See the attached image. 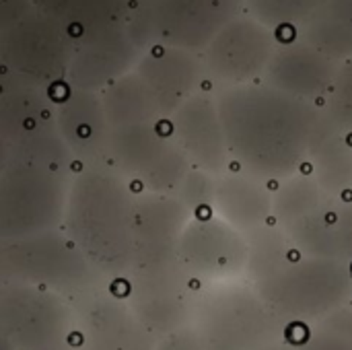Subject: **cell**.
<instances>
[{"label":"cell","instance_id":"836d02e7","mask_svg":"<svg viewBox=\"0 0 352 350\" xmlns=\"http://www.w3.org/2000/svg\"><path fill=\"white\" fill-rule=\"evenodd\" d=\"M33 0H0V27L6 29L33 10Z\"/></svg>","mask_w":352,"mask_h":350},{"label":"cell","instance_id":"5bb4252c","mask_svg":"<svg viewBox=\"0 0 352 350\" xmlns=\"http://www.w3.org/2000/svg\"><path fill=\"white\" fill-rule=\"evenodd\" d=\"M278 43L270 27L256 17L239 14L202 52L206 74L221 87L248 85L262 78Z\"/></svg>","mask_w":352,"mask_h":350},{"label":"cell","instance_id":"6da1fadb","mask_svg":"<svg viewBox=\"0 0 352 350\" xmlns=\"http://www.w3.org/2000/svg\"><path fill=\"white\" fill-rule=\"evenodd\" d=\"M227 146L243 171L270 182L295 175L309 157L324 109L266 83L221 87Z\"/></svg>","mask_w":352,"mask_h":350},{"label":"cell","instance_id":"7a4b0ae2","mask_svg":"<svg viewBox=\"0 0 352 350\" xmlns=\"http://www.w3.org/2000/svg\"><path fill=\"white\" fill-rule=\"evenodd\" d=\"M134 202L109 163L82 165L70 179L64 233L109 283H126L134 262Z\"/></svg>","mask_w":352,"mask_h":350},{"label":"cell","instance_id":"e0dca14e","mask_svg":"<svg viewBox=\"0 0 352 350\" xmlns=\"http://www.w3.org/2000/svg\"><path fill=\"white\" fill-rule=\"evenodd\" d=\"M134 70L151 89L163 118H171L194 97L206 74L202 54L171 45L146 47Z\"/></svg>","mask_w":352,"mask_h":350},{"label":"cell","instance_id":"ba28073f","mask_svg":"<svg viewBox=\"0 0 352 350\" xmlns=\"http://www.w3.org/2000/svg\"><path fill=\"white\" fill-rule=\"evenodd\" d=\"M2 344L12 350H72L78 344L76 314L60 293L2 281Z\"/></svg>","mask_w":352,"mask_h":350},{"label":"cell","instance_id":"e575fe53","mask_svg":"<svg viewBox=\"0 0 352 350\" xmlns=\"http://www.w3.org/2000/svg\"><path fill=\"white\" fill-rule=\"evenodd\" d=\"M260 350H297V347L293 342H289V340H283V342H274V344L264 347V349Z\"/></svg>","mask_w":352,"mask_h":350},{"label":"cell","instance_id":"7402d4cb","mask_svg":"<svg viewBox=\"0 0 352 350\" xmlns=\"http://www.w3.org/2000/svg\"><path fill=\"white\" fill-rule=\"evenodd\" d=\"M285 233L305 256L352 266V198L326 196L305 217L289 225Z\"/></svg>","mask_w":352,"mask_h":350},{"label":"cell","instance_id":"484cf974","mask_svg":"<svg viewBox=\"0 0 352 350\" xmlns=\"http://www.w3.org/2000/svg\"><path fill=\"white\" fill-rule=\"evenodd\" d=\"M111 128L151 124L163 118L157 99L136 70H130L99 91Z\"/></svg>","mask_w":352,"mask_h":350},{"label":"cell","instance_id":"4fadbf2b","mask_svg":"<svg viewBox=\"0 0 352 350\" xmlns=\"http://www.w3.org/2000/svg\"><path fill=\"white\" fill-rule=\"evenodd\" d=\"M177 254L186 272L200 287L248 274V239L223 219H192L182 233Z\"/></svg>","mask_w":352,"mask_h":350},{"label":"cell","instance_id":"7c38bea8","mask_svg":"<svg viewBox=\"0 0 352 350\" xmlns=\"http://www.w3.org/2000/svg\"><path fill=\"white\" fill-rule=\"evenodd\" d=\"M76 314L78 350H153L157 336L132 309L126 289L105 283L70 301Z\"/></svg>","mask_w":352,"mask_h":350},{"label":"cell","instance_id":"4dcf8cb0","mask_svg":"<svg viewBox=\"0 0 352 350\" xmlns=\"http://www.w3.org/2000/svg\"><path fill=\"white\" fill-rule=\"evenodd\" d=\"M322 109L336 126L352 132V56L340 62L332 91Z\"/></svg>","mask_w":352,"mask_h":350},{"label":"cell","instance_id":"9a60e30c","mask_svg":"<svg viewBox=\"0 0 352 350\" xmlns=\"http://www.w3.org/2000/svg\"><path fill=\"white\" fill-rule=\"evenodd\" d=\"M142 52L128 21L78 33L72 43L66 87L99 93L122 74L134 70Z\"/></svg>","mask_w":352,"mask_h":350},{"label":"cell","instance_id":"d6986e66","mask_svg":"<svg viewBox=\"0 0 352 350\" xmlns=\"http://www.w3.org/2000/svg\"><path fill=\"white\" fill-rule=\"evenodd\" d=\"M338 66V60L297 39L276 47L262 74V83L324 107Z\"/></svg>","mask_w":352,"mask_h":350},{"label":"cell","instance_id":"83f0119b","mask_svg":"<svg viewBox=\"0 0 352 350\" xmlns=\"http://www.w3.org/2000/svg\"><path fill=\"white\" fill-rule=\"evenodd\" d=\"M328 194L316 182L314 175H291L283 179L280 188L272 196V221L287 229L311 208H316Z\"/></svg>","mask_w":352,"mask_h":350},{"label":"cell","instance_id":"8fae6325","mask_svg":"<svg viewBox=\"0 0 352 350\" xmlns=\"http://www.w3.org/2000/svg\"><path fill=\"white\" fill-rule=\"evenodd\" d=\"M198 289L179 260L134 266L126 278L132 309L157 338L192 324Z\"/></svg>","mask_w":352,"mask_h":350},{"label":"cell","instance_id":"52a82bcc","mask_svg":"<svg viewBox=\"0 0 352 350\" xmlns=\"http://www.w3.org/2000/svg\"><path fill=\"white\" fill-rule=\"evenodd\" d=\"M70 182L41 165L6 161L0 175V237L23 239L62 229Z\"/></svg>","mask_w":352,"mask_h":350},{"label":"cell","instance_id":"ffe728a7","mask_svg":"<svg viewBox=\"0 0 352 350\" xmlns=\"http://www.w3.org/2000/svg\"><path fill=\"white\" fill-rule=\"evenodd\" d=\"M52 89L2 68L0 132L2 146L21 142L58 126Z\"/></svg>","mask_w":352,"mask_h":350},{"label":"cell","instance_id":"d6a6232c","mask_svg":"<svg viewBox=\"0 0 352 350\" xmlns=\"http://www.w3.org/2000/svg\"><path fill=\"white\" fill-rule=\"evenodd\" d=\"M153 350H210L200 332L188 324L184 328H177L165 336H161Z\"/></svg>","mask_w":352,"mask_h":350},{"label":"cell","instance_id":"d590c367","mask_svg":"<svg viewBox=\"0 0 352 350\" xmlns=\"http://www.w3.org/2000/svg\"><path fill=\"white\" fill-rule=\"evenodd\" d=\"M2 349H4V350H12V349H10V347H6V344H2ZM72 350H74V349H72Z\"/></svg>","mask_w":352,"mask_h":350},{"label":"cell","instance_id":"603a6c76","mask_svg":"<svg viewBox=\"0 0 352 350\" xmlns=\"http://www.w3.org/2000/svg\"><path fill=\"white\" fill-rule=\"evenodd\" d=\"M212 210L239 229L243 235L270 223L272 219V196L264 186V179L241 171L221 173L214 177Z\"/></svg>","mask_w":352,"mask_h":350},{"label":"cell","instance_id":"5b68a950","mask_svg":"<svg viewBox=\"0 0 352 350\" xmlns=\"http://www.w3.org/2000/svg\"><path fill=\"white\" fill-rule=\"evenodd\" d=\"M0 272L2 281L47 289L68 301L109 283L91 266L64 229L2 241Z\"/></svg>","mask_w":352,"mask_h":350},{"label":"cell","instance_id":"1f68e13d","mask_svg":"<svg viewBox=\"0 0 352 350\" xmlns=\"http://www.w3.org/2000/svg\"><path fill=\"white\" fill-rule=\"evenodd\" d=\"M214 177L198 167H192L186 179L182 182L175 196L192 210L200 212L204 208H212V196H214Z\"/></svg>","mask_w":352,"mask_h":350},{"label":"cell","instance_id":"277c9868","mask_svg":"<svg viewBox=\"0 0 352 350\" xmlns=\"http://www.w3.org/2000/svg\"><path fill=\"white\" fill-rule=\"evenodd\" d=\"M252 285L289 324L311 326L351 305L352 266L295 250Z\"/></svg>","mask_w":352,"mask_h":350},{"label":"cell","instance_id":"f1b7e54d","mask_svg":"<svg viewBox=\"0 0 352 350\" xmlns=\"http://www.w3.org/2000/svg\"><path fill=\"white\" fill-rule=\"evenodd\" d=\"M297 350H352V305L311 324Z\"/></svg>","mask_w":352,"mask_h":350},{"label":"cell","instance_id":"d4e9b609","mask_svg":"<svg viewBox=\"0 0 352 350\" xmlns=\"http://www.w3.org/2000/svg\"><path fill=\"white\" fill-rule=\"evenodd\" d=\"M299 39L342 62L352 56V0H324L299 27Z\"/></svg>","mask_w":352,"mask_h":350},{"label":"cell","instance_id":"8d00e7d4","mask_svg":"<svg viewBox=\"0 0 352 350\" xmlns=\"http://www.w3.org/2000/svg\"><path fill=\"white\" fill-rule=\"evenodd\" d=\"M128 2H130V4H132V2H134V0H128Z\"/></svg>","mask_w":352,"mask_h":350},{"label":"cell","instance_id":"cb8c5ba5","mask_svg":"<svg viewBox=\"0 0 352 350\" xmlns=\"http://www.w3.org/2000/svg\"><path fill=\"white\" fill-rule=\"evenodd\" d=\"M352 132L336 126L324 111L309 159L311 175L328 196L344 198L352 190Z\"/></svg>","mask_w":352,"mask_h":350},{"label":"cell","instance_id":"f35d334b","mask_svg":"<svg viewBox=\"0 0 352 350\" xmlns=\"http://www.w3.org/2000/svg\"><path fill=\"white\" fill-rule=\"evenodd\" d=\"M74 350H78V349H74Z\"/></svg>","mask_w":352,"mask_h":350},{"label":"cell","instance_id":"30bf717a","mask_svg":"<svg viewBox=\"0 0 352 350\" xmlns=\"http://www.w3.org/2000/svg\"><path fill=\"white\" fill-rule=\"evenodd\" d=\"M74 37L54 19L33 8L14 25L2 29V68L47 89L66 85Z\"/></svg>","mask_w":352,"mask_h":350},{"label":"cell","instance_id":"74e56055","mask_svg":"<svg viewBox=\"0 0 352 350\" xmlns=\"http://www.w3.org/2000/svg\"><path fill=\"white\" fill-rule=\"evenodd\" d=\"M351 305H352V299H351Z\"/></svg>","mask_w":352,"mask_h":350},{"label":"cell","instance_id":"3957f363","mask_svg":"<svg viewBox=\"0 0 352 350\" xmlns=\"http://www.w3.org/2000/svg\"><path fill=\"white\" fill-rule=\"evenodd\" d=\"M192 326L210 350H260L291 338L293 324L276 314L248 278L202 285Z\"/></svg>","mask_w":352,"mask_h":350},{"label":"cell","instance_id":"f546056e","mask_svg":"<svg viewBox=\"0 0 352 350\" xmlns=\"http://www.w3.org/2000/svg\"><path fill=\"white\" fill-rule=\"evenodd\" d=\"M324 0H245V10L270 29L301 27Z\"/></svg>","mask_w":352,"mask_h":350},{"label":"cell","instance_id":"4316f807","mask_svg":"<svg viewBox=\"0 0 352 350\" xmlns=\"http://www.w3.org/2000/svg\"><path fill=\"white\" fill-rule=\"evenodd\" d=\"M33 6L60 23L72 37L91 29L126 23L128 0H33Z\"/></svg>","mask_w":352,"mask_h":350},{"label":"cell","instance_id":"ac0fdd59","mask_svg":"<svg viewBox=\"0 0 352 350\" xmlns=\"http://www.w3.org/2000/svg\"><path fill=\"white\" fill-rule=\"evenodd\" d=\"M173 138L188 155L190 163L210 175H221L229 167V146L217 105V97L198 91L173 116Z\"/></svg>","mask_w":352,"mask_h":350},{"label":"cell","instance_id":"2e32d148","mask_svg":"<svg viewBox=\"0 0 352 350\" xmlns=\"http://www.w3.org/2000/svg\"><path fill=\"white\" fill-rule=\"evenodd\" d=\"M192 210L173 194L144 192L134 202V266L179 260L177 248Z\"/></svg>","mask_w":352,"mask_h":350},{"label":"cell","instance_id":"9c48e42d","mask_svg":"<svg viewBox=\"0 0 352 350\" xmlns=\"http://www.w3.org/2000/svg\"><path fill=\"white\" fill-rule=\"evenodd\" d=\"M109 165L144 192L173 196L194 167L173 134H163L157 122L111 128Z\"/></svg>","mask_w":352,"mask_h":350},{"label":"cell","instance_id":"44dd1931","mask_svg":"<svg viewBox=\"0 0 352 350\" xmlns=\"http://www.w3.org/2000/svg\"><path fill=\"white\" fill-rule=\"evenodd\" d=\"M58 130L82 165L109 163L111 124L99 93L68 87V95L56 103Z\"/></svg>","mask_w":352,"mask_h":350},{"label":"cell","instance_id":"8992f818","mask_svg":"<svg viewBox=\"0 0 352 350\" xmlns=\"http://www.w3.org/2000/svg\"><path fill=\"white\" fill-rule=\"evenodd\" d=\"M243 10L245 0H134L128 27L142 50L171 45L202 54Z\"/></svg>","mask_w":352,"mask_h":350}]
</instances>
